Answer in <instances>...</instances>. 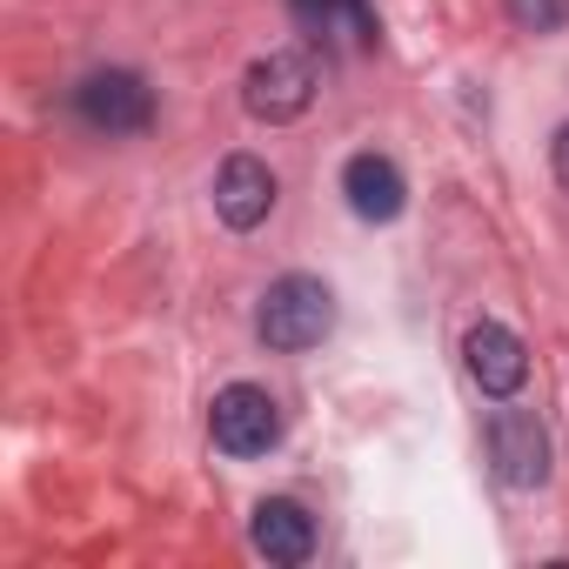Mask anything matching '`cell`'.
I'll list each match as a JSON object with an SVG mask.
<instances>
[{"label":"cell","mask_w":569,"mask_h":569,"mask_svg":"<svg viewBox=\"0 0 569 569\" xmlns=\"http://www.w3.org/2000/svg\"><path fill=\"white\" fill-rule=\"evenodd\" d=\"M254 329H261V342L281 349V356L316 349V342L336 329V296H329V281H316V274H281L274 289L261 296Z\"/></svg>","instance_id":"6da1fadb"},{"label":"cell","mask_w":569,"mask_h":569,"mask_svg":"<svg viewBox=\"0 0 569 569\" xmlns=\"http://www.w3.org/2000/svg\"><path fill=\"white\" fill-rule=\"evenodd\" d=\"M241 101H248L254 121H296V114H309V101H316V61L296 54V48L261 54L248 68V81H241Z\"/></svg>","instance_id":"7a4b0ae2"},{"label":"cell","mask_w":569,"mask_h":569,"mask_svg":"<svg viewBox=\"0 0 569 569\" xmlns=\"http://www.w3.org/2000/svg\"><path fill=\"white\" fill-rule=\"evenodd\" d=\"M74 108L94 134H141L154 121V88L128 68H101L74 88Z\"/></svg>","instance_id":"3957f363"},{"label":"cell","mask_w":569,"mask_h":569,"mask_svg":"<svg viewBox=\"0 0 569 569\" xmlns=\"http://www.w3.org/2000/svg\"><path fill=\"white\" fill-rule=\"evenodd\" d=\"M208 429H214V449H228V456H268V449L281 442V409H274L268 389L234 382V389L214 396Z\"/></svg>","instance_id":"277c9868"},{"label":"cell","mask_w":569,"mask_h":569,"mask_svg":"<svg viewBox=\"0 0 569 569\" xmlns=\"http://www.w3.org/2000/svg\"><path fill=\"white\" fill-rule=\"evenodd\" d=\"M489 456H496V476H502L509 489H536V482L549 476V436H542V422L522 416V409H496V416H489Z\"/></svg>","instance_id":"5b68a950"},{"label":"cell","mask_w":569,"mask_h":569,"mask_svg":"<svg viewBox=\"0 0 569 569\" xmlns=\"http://www.w3.org/2000/svg\"><path fill=\"white\" fill-rule=\"evenodd\" d=\"M268 208H274V174H268V161H254V154H228L221 161V174H214V214L228 221V228H261L268 221Z\"/></svg>","instance_id":"8992f818"},{"label":"cell","mask_w":569,"mask_h":569,"mask_svg":"<svg viewBox=\"0 0 569 569\" xmlns=\"http://www.w3.org/2000/svg\"><path fill=\"white\" fill-rule=\"evenodd\" d=\"M462 356H469V376L482 382V396H516L529 382V356H522V342L502 322H476Z\"/></svg>","instance_id":"52a82bcc"},{"label":"cell","mask_w":569,"mask_h":569,"mask_svg":"<svg viewBox=\"0 0 569 569\" xmlns=\"http://www.w3.org/2000/svg\"><path fill=\"white\" fill-rule=\"evenodd\" d=\"M254 549L268 562H309L316 556V516L296 496H268L254 502Z\"/></svg>","instance_id":"ba28073f"},{"label":"cell","mask_w":569,"mask_h":569,"mask_svg":"<svg viewBox=\"0 0 569 569\" xmlns=\"http://www.w3.org/2000/svg\"><path fill=\"white\" fill-rule=\"evenodd\" d=\"M342 194H349V208H356L362 221H396L402 201H409L402 168H396L389 154H356V161L342 168Z\"/></svg>","instance_id":"9c48e42d"},{"label":"cell","mask_w":569,"mask_h":569,"mask_svg":"<svg viewBox=\"0 0 569 569\" xmlns=\"http://www.w3.org/2000/svg\"><path fill=\"white\" fill-rule=\"evenodd\" d=\"M509 21L522 34H556L569 28V0H509Z\"/></svg>","instance_id":"30bf717a"},{"label":"cell","mask_w":569,"mask_h":569,"mask_svg":"<svg viewBox=\"0 0 569 569\" xmlns=\"http://www.w3.org/2000/svg\"><path fill=\"white\" fill-rule=\"evenodd\" d=\"M556 181H562V188H569V121H562V128H556Z\"/></svg>","instance_id":"8fae6325"}]
</instances>
